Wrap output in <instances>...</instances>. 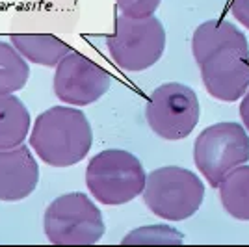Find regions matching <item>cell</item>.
<instances>
[{"label":"cell","instance_id":"1","mask_svg":"<svg viewBox=\"0 0 249 247\" xmlns=\"http://www.w3.org/2000/svg\"><path fill=\"white\" fill-rule=\"evenodd\" d=\"M192 52L210 97L236 103L249 89V45L236 24L223 19L199 24Z\"/></svg>","mask_w":249,"mask_h":247},{"label":"cell","instance_id":"2","mask_svg":"<svg viewBox=\"0 0 249 247\" xmlns=\"http://www.w3.org/2000/svg\"><path fill=\"white\" fill-rule=\"evenodd\" d=\"M91 145L93 130L86 113L71 106H54L37 115L30 134V147L52 167L78 164Z\"/></svg>","mask_w":249,"mask_h":247},{"label":"cell","instance_id":"3","mask_svg":"<svg viewBox=\"0 0 249 247\" xmlns=\"http://www.w3.org/2000/svg\"><path fill=\"white\" fill-rule=\"evenodd\" d=\"M147 173L140 158L123 149L95 155L86 169L89 194L103 205L119 206L143 194Z\"/></svg>","mask_w":249,"mask_h":247},{"label":"cell","instance_id":"4","mask_svg":"<svg viewBox=\"0 0 249 247\" xmlns=\"http://www.w3.org/2000/svg\"><path fill=\"white\" fill-rule=\"evenodd\" d=\"M142 195L155 216L166 221H184L203 205L205 184L186 167L167 165L147 175Z\"/></svg>","mask_w":249,"mask_h":247},{"label":"cell","instance_id":"5","mask_svg":"<svg viewBox=\"0 0 249 247\" xmlns=\"http://www.w3.org/2000/svg\"><path fill=\"white\" fill-rule=\"evenodd\" d=\"M43 227L54 246H93L104 236L101 210L86 194H65L45 210Z\"/></svg>","mask_w":249,"mask_h":247},{"label":"cell","instance_id":"6","mask_svg":"<svg viewBox=\"0 0 249 247\" xmlns=\"http://www.w3.org/2000/svg\"><path fill=\"white\" fill-rule=\"evenodd\" d=\"M106 47L117 67L124 71H145L153 67L166 49V30L155 15L132 19L117 15L114 34Z\"/></svg>","mask_w":249,"mask_h":247},{"label":"cell","instance_id":"7","mask_svg":"<svg viewBox=\"0 0 249 247\" xmlns=\"http://www.w3.org/2000/svg\"><path fill=\"white\" fill-rule=\"evenodd\" d=\"M194 162L208 184L218 188L229 171L249 162L248 130L232 121L207 126L196 138Z\"/></svg>","mask_w":249,"mask_h":247},{"label":"cell","instance_id":"8","mask_svg":"<svg viewBox=\"0 0 249 247\" xmlns=\"http://www.w3.org/2000/svg\"><path fill=\"white\" fill-rule=\"evenodd\" d=\"M201 106L196 91L184 84L167 82L149 95L145 117L156 136L177 141L184 140L197 126Z\"/></svg>","mask_w":249,"mask_h":247},{"label":"cell","instance_id":"9","mask_svg":"<svg viewBox=\"0 0 249 247\" xmlns=\"http://www.w3.org/2000/svg\"><path fill=\"white\" fill-rule=\"evenodd\" d=\"M112 76L80 52H71L56 65L54 93L65 104L88 106L110 89Z\"/></svg>","mask_w":249,"mask_h":247},{"label":"cell","instance_id":"10","mask_svg":"<svg viewBox=\"0 0 249 247\" xmlns=\"http://www.w3.org/2000/svg\"><path fill=\"white\" fill-rule=\"evenodd\" d=\"M39 164L30 147L0 149V201H21L37 188Z\"/></svg>","mask_w":249,"mask_h":247},{"label":"cell","instance_id":"11","mask_svg":"<svg viewBox=\"0 0 249 247\" xmlns=\"http://www.w3.org/2000/svg\"><path fill=\"white\" fill-rule=\"evenodd\" d=\"M11 45L21 52L24 60L45 67H56L73 52L71 45L52 34H13Z\"/></svg>","mask_w":249,"mask_h":247},{"label":"cell","instance_id":"12","mask_svg":"<svg viewBox=\"0 0 249 247\" xmlns=\"http://www.w3.org/2000/svg\"><path fill=\"white\" fill-rule=\"evenodd\" d=\"M30 130V112L13 93L0 95V149L22 145Z\"/></svg>","mask_w":249,"mask_h":247},{"label":"cell","instance_id":"13","mask_svg":"<svg viewBox=\"0 0 249 247\" xmlns=\"http://www.w3.org/2000/svg\"><path fill=\"white\" fill-rule=\"evenodd\" d=\"M219 201L231 217L249 221V165L242 164L229 171L218 186Z\"/></svg>","mask_w":249,"mask_h":247},{"label":"cell","instance_id":"14","mask_svg":"<svg viewBox=\"0 0 249 247\" xmlns=\"http://www.w3.org/2000/svg\"><path fill=\"white\" fill-rule=\"evenodd\" d=\"M30 67L13 45L0 41V95L15 93L24 88Z\"/></svg>","mask_w":249,"mask_h":247},{"label":"cell","instance_id":"15","mask_svg":"<svg viewBox=\"0 0 249 247\" xmlns=\"http://www.w3.org/2000/svg\"><path fill=\"white\" fill-rule=\"evenodd\" d=\"M184 234L169 225H149L136 229L121 240L123 246H180Z\"/></svg>","mask_w":249,"mask_h":247},{"label":"cell","instance_id":"16","mask_svg":"<svg viewBox=\"0 0 249 247\" xmlns=\"http://www.w3.org/2000/svg\"><path fill=\"white\" fill-rule=\"evenodd\" d=\"M115 2L121 15L132 19H143L155 15L162 0H115Z\"/></svg>","mask_w":249,"mask_h":247},{"label":"cell","instance_id":"17","mask_svg":"<svg viewBox=\"0 0 249 247\" xmlns=\"http://www.w3.org/2000/svg\"><path fill=\"white\" fill-rule=\"evenodd\" d=\"M231 13L246 30H249V0H232Z\"/></svg>","mask_w":249,"mask_h":247},{"label":"cell","instance_id":"18","mask_svg":"<svg viewBox=\"0 0 249 247\" xmlns=\"http://www.w3.org/2000/svg\"><path fill=\"white\" fill-rule=\"evenodd\" d=\"M240 119H242V124L249 134V89L242 97V103H240Z\"/></svg>","mask_w":249,"mask_h":247}]
</instances>
